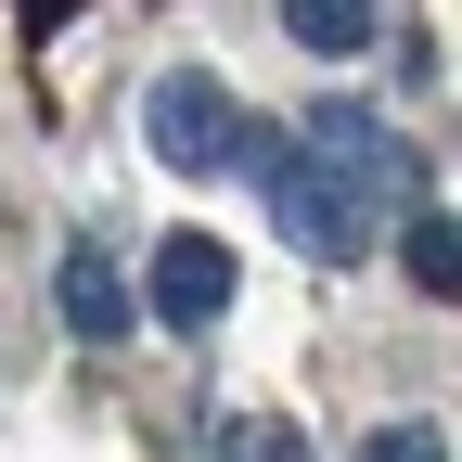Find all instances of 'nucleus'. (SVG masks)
Instances as JSON below:
<instances>
[{
  "mask_svg": "<svg viewBox=\"0 0 462 462\" xmlns=\"http://www.w3.org/2000/svg\"><path fill=\"white\" fill-rule=\"evenodd\" d=\"M245 167L270 180V218L296 257H360L373 218H385V116H309V142H282L245 116Z\"/></svg>",
  "mask_w": 462,
  "mask_h": 462,
  "instance_id": "nucleus-1",
  "label": "nucleus"
},
{
  "mask_svg": "<svg viewBox=\"0 0 462 462\" xmlns=\"http://www.w3.org/2000/svg\"><path fill=\"white\" fill-rule=\"evenodd\" d=\"M142 116H154V154L180 167V180H206V167H231V154H245V103H231L206 65H167Z\"/></svg>",
  "mask_w": 462,
  "mask_h": 462,
  "instance_id": "nucleus-2",
  "label": "nucleus"
},
{
  "mask_svg": "<svg viewBox=\"0 0 462 462\" xmlns=\"http://www.w3.org/2000/svg\"><path fill=\"white\" fill-rule=\"evenodd\" d=\"M142 309L154 321H218L231 309V245H218V231H167V245H154V270H142Z\"/></svg>",
  "mask_w": 462,
  "mask_h": 462,
  "instance_id": "nucleus-3",
  "label": "nucleus"
},
{
  "mask_svg": "<svg viewBox=\"0 0 462 462\" xmlns=\"http://www.w3.org/2000/svg\"><path fill=\"white\" fill-rule=\"evenodd\" d=\"M65 321L90 346H129V270H116L103 245H65Z\"/></svg>",
  "mask_w": 462,
  "mask_h": 462,
  "instance_id": "nucleus-4",
  "label": "nucleus"
},
{
  "mask_svg": "<svg viewBox=\"0 0 462 462\" xmlns=\"http://www.w3.org/2000/svg\"><path fill=\"white\" fill-rule=\"evenodd\" d=\"M282 39L321 51V65H360V51L385 39V14H373V0H282Z\"/></svg>",
  "mask_w": 462,
  "mask_h": 462,
  "instance_id": "nucleus-5",
  "label": "nucleus"
},
{
  "mask_svg": "<svg viewBox=\"0 0 462 462\" xmlns=\"http://www.w3.org/2000/svg\"><path fill=\"white\" fill-rule=\"evenodd\" d=\"M398 257H411L424 296H449V282H462V218H449V206H424L411 231H398Z\"/></svg>",
  "mask_w": 462,
  "mask_h": 462,
  "instance_id": "nucleus-6",
  "label": "nucleus"
},
{
  "mask_svg": "<svg viewBox=\"0 0 462 462\" xmlns=\"http://www.w3.org/2000/svg\"><path fill=\"white\" fill-rule=\"evenodd\" d=\"M218 462H309V449H296V424L245 411V424H218Z\"/></svg>",
  "mask_w": 462,
  "mask_h": 462,
  "instance_id": "nucleus-7",
  "label": "nucleus"
},
{
  "mask_svg": "<svg viewBox=\"0 0 462 462\" xmlns=\"http://www.w3.org/2000/svg\"><path fill=\"white\" fill-rule=\"evenodd\" d=\"M373 462H449L437 424H373Z\"/></svg>",
  "mask_w": 462,
  "mask_h": 462,
  "instance_id": "nucleus-8",
  "label": "nucleus"
}]
</instances>
